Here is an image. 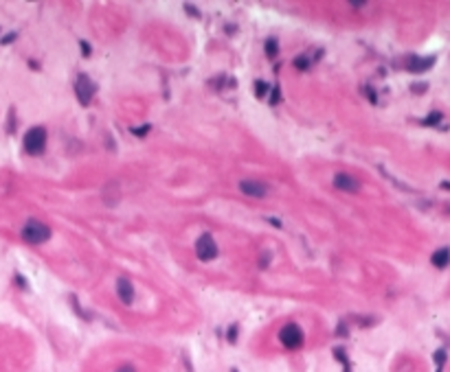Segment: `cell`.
I'll use <instances>...</instances> for the list:
<instances>
[{
    "instance_id": "cell-11",
    "label": "cell",
    "mask_w": 450,
    "mask_h": 372,
    "mask_svg": "<svg viewBox=\"0 0 450 372\" xmlns=\"http://www.w3.org/2000/svg\"><path fill=\"white\" fill-rule=\"evenodd\" d=\"M266 57H270V59H275L277 57V53H279V44H277V40L275 37H270V40H266Z\"/></svg>"
},
{
    "instance_id": "cell-8",
    "label": "cell",
    "mask_w": 450,
    "mask_h": 372,
    "mask_svg": "<svg viewBox=\"0 0 450 372\" xmlns=\"http://www.w3.org/2000/svg\"><path fill=\"white\" fill-rule=\"evenodd\" d=\"M240 191L244 193V195H248V197H266L268 188H266V184H261V182L242 180L240 182Z\"/></svg>"
},
{
    "instance_id": "cell-14",
    "label": "cell",
    "mask_w": 450,
    "mask_h": 372,
    "mask_svg": "<svg viewBox=\"0 0 450 372\" xmlns=\"http://www.w3.org/2000/svg\"><path fill=\"white\" fill-rule=\"evenodd\" d=\"M312 62H310V59H308V57H299V59H294V66H297V68L299 70H306L308 68V66H310Z\"/></svg>"
},
{
    "instance_id": "cell-16",
    "label": "cell",
    "mask_w": 450,
    "mask_h": 372,
    "mask_svg": "<svg viewBox=\"0 0 450 372\" xmlns=\"http://www.w3.org/2000/svg\"><path fill=\"white\" fill-rule=\"evenodd\" d=\"M149 129H152V127H149V125H143V127H134V129H132V134H134V136H145V134H147Z\"/></svg>"
},
{
    "instance_id": "cell-20",
    "label": "cell",
    "mask_w": 450,
    "mask_h": 372,
    "mask_svg": "<svg viewBox=\"0 0 450 372\" xmlns=\"http://www.w3.org/2000/svg\"><path fill=\"white\" fill-rule=\"evenodd\" d=\"M79 46H82V55L84 57H88V55H90V44H88V42H82Z\"/></svg>"
},
{
    "instance_id": "cell-2",
    "label": "cell",
    "mask_w": 450,
    "mask_h": 372,
    "mask_svg": "<svg viewBox=\"0 0 450 372\" xmlns=\"http://www.w3.org/2000/svg\"><path fill=\"white\" fill-rule=\"evenodd\" d=\"M22 145H25L27 153H31V155L42 153L44 151V147H46V129L44 127H33V129H29L25 134Z\"/></svg>"
},
{
    "instance_id": "cell-9",
    "label": "cell",
    "mask_w": 450,
    "mask_h": 372,
    "mask_svg": "<svg viewBox=\"0 0 450 372\" xmlns=\"http://www.w3.org/2000/svg\"><path fill=\"white\" fill-rule=\"evenodd\" d=\"M435 64V57H411L409 59V70L411 73H424Z\"/></svg>"
},
{
    "instance_id": "cell-4",
    "label": "cell",
    "mask_w": 450,
    "mask_h": 372,
    "mask_svg": "<svg viewBox=\"0 0 450 372\" xmlns=\"http://www.w3.org/2000/svg\"><path fill=\"white\" fill-rule=\"evenodd\" d=\"M196 254H198L200 261H213L218 256V243L213 241L211 234H202V237L196 241Z\"/></svg>"
},
{
    "instance_id": "cell-19",
    "label": "cell",
    "mask_w": 450,
    "mask_h": 372,
    "mask_svg": "<svg viewBox=\"0 0 450 372\" xmlns=\"http://www.w3.org/2000/svg\"><path fill=\"white\" fill-rule=\"evenodd\" d=\"M114 372H137V368H134V366H130V364H123V366H119Z\"/></svg>"
},
{
    "instance_id": "cell-21",
    "label": "cell",
    "mask_w": 450,
    "mask_h": 372,
    "mask_svg": "<svg viewBox=\"0 0 450 372\" xmlns=\"http://www.w3.org/2000/svg\"><path fill=\"white\" fill-rule=\"evenodd\" d=\"M235 335H237V326L233 324V326H231V331H228V342H235Z\"/></svg>"
},
{
    "instance_id": "cell-18",
    "label": "cell",
    "mask_w": 450,
    "mask_h": 372,
    "mask_svg": "<svg viewBox=\"0 0 450 372\" xmlns=\"http://www.w3.org/2000/svg\"><path fill=\"white\" fill-rule=\"evenodd\" d=\"M13 40H16V33H7V35H4L2 40H0V44H2V46H7V44H11Z\"/></svg>"
},
{
    "instance_id": "cell-5",
    "label": "cell",
    "mask_w": 450,
    "mask_h": 372,
    "mask_svg": "<svg viewBox=\"0 0 450 372\" xmlns=\"http://www.w3.org/2000/svg\"><path fill=\"white\" fill-rule=\"evenodd\" d=\"M75 92H77L79 103L88 105V103H90V99L95 97L97 86L90 81V77H86V74H79V77H77V81H75Z\"/></svg>"
},
{
    "instance_id": "cell-7",
    "label": "cell",
    "mask_w": 450,
    "mask_h": 372,
    "mask_svg": "<svg viewBox=\"0 0 450 372\" xmlns=\"http://www.w3.org/2000/svg\"><path fill=\"white\" fill-rule=\"evenodd\" d=\"M334 188H338V191H345V193H356L360 188L358 180H356L354 175H349V173H336L334 175Z\"/></svg>"
},
{
    "instance_id": "cell-6",
    "label": "cell",
    "mask_w": 450,
    "mask_h": 372,
    "mask_svg": "<svg viewBox=\"0 0 450 372\" xmlns=\"http://www.w3.org/2000/svg\"><path fill=\"white\" fill-rule=\"evenodd\" d=\"M116 296L123 304H134V298H137V291H134V285L128 278H119L116 280Z\"/></svg>"
},
{
    "instance_id": "cell-1",
    "label": "cell",
    "mask_w": 450,
    "mask_h": 372,
    "mask_svg": "<svg viewBox=\"0 0 450 372\" xmlns=\"http://www.w3.org/2000/svg\"><path fill=\"white\" fill-rule=\"evenodd\" d=\"M22 239H25L27 243H31V246L44 243L51 239V228L37 219H29L25 223V228H22Z\"/></svg>"
},
{
    "instance_id": "cell-17",
    "label": "cell",
    "mask_w": 450,
    "mask_h": 372,
    "mask_svg": "<svg viewBox=\"0 0 450 372\" xmlns=\"http://www.w3.org/2000/svg\"><path fill=\"white\" fill-rule=\"evenodd\" d=\"M268 263H270V254H268V252H264V254H261L259 267H261V270H266V267H268Z\"/></svg>"
},
{
    "instance_id": "cell-13",
    "label": "cell",
    "mask_w": 450,
    "mask_h": 372,
    "mask_svg": "<svg viewBox=\"0 0 450 372\" xmlns=\"http://www.w3.org/2000/svg\"><path fill=\"white\" fill-rule=\"evenodd\" d=\"M266 92H268V86H266L264 81H257L255 83V94H257V97H264Z\"/></svg>"
},
{
    "instance_id": "cell-3",
    "label": "cell",
    "mask_w": 450,
    "mask_h": 372,
    "mask_svg": "<svg viewBox=\"0 0 450 372\" xmlns=\"http://www.w3.org/2000/svg\"><path fill=\"white\" fill-rule=\"evenodd\" d=\"M303 331L299 324H285L283 328L279 331V342L283 344V348H288V350H297V348L303 346Z\"/></svg>"
},
{
    "instance_id": "cell-15",
    "label": "cell",
    "mask_w": 450,
    "mask_h": 372,
    "mask_svg": "<svg viewBox=\"0 0 450 372\" xmlns=\"http://www.w3.org/2000/svg\"><path fill=\"white\" fill-rule=\"evenodd\" d=\"M279 101H281V90H279V88H273V92H270V103H273V105H277Z\"/></svg>"
},
{
    "instance_id": "cell-12",
    "label": "cell",
    "mask_w": 450,
    "mask_h": 372,
    "mask_svg": "<svg viewBox=\"0 0 450 372\" xmlns=\"http://www.w3.org/2000/svg\"><path fill=\"white\" fill-rule=\"evenodd\" d=\"M439 121H442V114H439V112H430V114L424 119V125H437Z\"/></svg>"
},
{
    "instance_id": "cell-10",
    "label": "cell",
    "mask_w": 450,
    "mask_h": 372,
    "mask_svg": "<svg viewBox=\"0 0 450 372\" xmlns=\"http://www.w3.org/2000/svg\"><path fill=\"white\" fill-rule=\"evenodd\" d=\"M430 263H433L435 267H439V270H444V267L450 263V249L448 248H442V249H437V252L430 256Z\"/></svg>"
}]
</instances>
